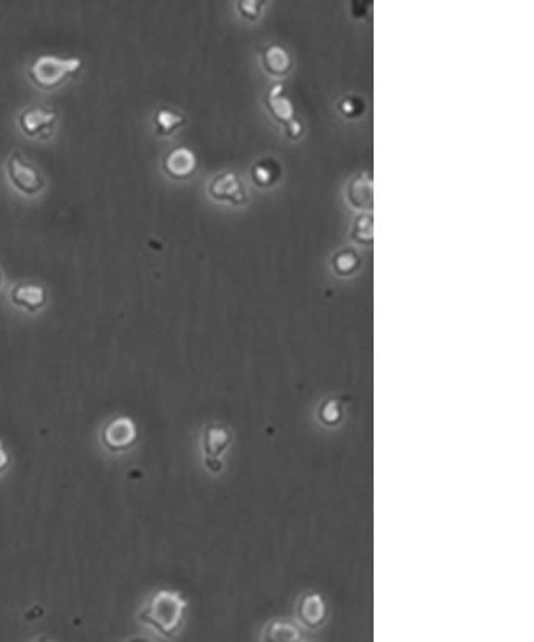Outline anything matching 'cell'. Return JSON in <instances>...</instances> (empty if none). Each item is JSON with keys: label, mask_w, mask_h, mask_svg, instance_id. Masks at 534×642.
Instances as JSON below:
<instances>
[{"label": "cell", "mask_w": 534, "mask_h": 642, "mask_svg": "<svg viewBox=\"0 0 534 642\" xmlns=\"http://www.w3.org/2000/svg\"><path fill=\"white\" fill-rule=\"evenodd\" d=\"M353 238L361 243H371L373 241V215L371 214H361L358 215L353 225Z\"/></svg>", "instance_id": "d6986e66"}, {"label": "cell", "mask_w": 534, "mask_h": 642, "mask_svg": "<svg viewBox=\"0 0 534 642\" xmlns=\"http://www.w3.org/2000/svg\"><path fill=\"white\" fill-rule=\"evenodd\" d=\"M81 68L82 60L79 57H57L45 53L34 60L28 73L36 85L42 89H53L68 77L79 73Z\"/></svg>", "instance_id": "277c9868"}, {"label": "cell", "mask_w": 534, "mask_h": 642, "mask_svg": "<svg viewBox=\"0 0 534 642\" xmlns=\"http://www.w3.org/2000/svg\"><path fill=\"white\" fill-rule=\"evenodd\" d=\"M164 171L174 179H187L196 169V155L188 147H175L162 161Z\"/></svg>", "instance_id": "8fae6325"}, {"label": "cell", "mask_w": 534, "mask_h": 642, "mask_svg": "<svg viewBox=\"0 0 534 642\" xmlns=\"http://www.w3.org/2000/svg\"><path fill=\"white\" fill-rule=\"evenodd\" d=\"M9 453H7V450H5V447H4V443H2V440H0V474H4V472L9 469Z\"/></svg>", "instance_id": "603a6c76"}, {"label": "cell", "mask_w": 534, "mask_h": 642, "mask_svg": "<svg viewBox=\"0 0 534 642\" xmlns=\"http://www.w3.org/2000/svg\"><path fill=\"white\" fill-rule=\"evenodd\" d=\"M127 642H150L148 639H145V638H132V639H129Z\"/></svg>", "instance_id": "cb8c5ba5"}, {"label": "cell", "mask_w": 534, "mask_h": 642, "mask_svg": "<svg viewBox=\"0 0 534 642\" xmlns=\"http://www.w3.org/2000/svg\"><path fill=\"white\" fill-rule=\"evenodd\" d=\"M331 607L328 597L321 591L307 588L300 591L292 604V620L305 631L316 633L328 625Z\"/></svg>", "instance_id": "3957f363"}, {"label": "cell", "mask_w": 534, "mask_h": 642, "mask_svg": "<svg viewBox=\"0 0 534 642\" xmlns=\"http://www.w3.org/2000/svg\"><path fill=\"white\" fill-rule=\"evenodd\" d=\"M348 198L356 207H373V185L371 174L368 171L358 172L348 183Z\"/></svg>", "instance_id": "4fadbf2b"}, {"label": "cell", "mask_w": 534, "mask_h": 642, "mask_svg": "<svg viewBox=\"0 0 534 642\" xmlns=\"http://www.w3.org/2000/svg\"><path fill=\"white\" fill-rule=\"evenodd\" d=\"M262 5H263V2H257V0H241L239 2V9L243 12V15L249 18L259 17Z\"/></svg>", "instance_id": "44dd1931"}, {"label": "cell", "mask_w": 534, "mask_h": 642, "mask_svg": "<svg viewBox=\"0 0 534 642\" xmlns=\"http://www.w3.org/2000/svg\"><path fill=\"white\" fill-rule=\"evenodd\" d=\"M0 285H2V272H0Z\"/></svg>", "instance_id": "484cf974"}, {"label": "cell", "mask_w": 534, "mask_h": 642, "mask_svg": "<svg viewBox=\"0 0 534 642\" xmlns=\"http://www.w3.org/2000/svg\"><path fill=\"white\" fill-rule=\"evenodd\" d=\"M7 172L13 187L20 190L23 195H39L45 187V180L41 171L20 151H13L10 155Z\"/></svg>", "instance_id": "8992f818"}, {"label": "cell", "mask_w": 534, "mask_h": 642, "mask_svg": "<svg viewBox=\"0 0 534 642\" xmlns=\"http://www.w3.org/2000/svg\"><path fill=\"white\" fill-rule=\"evenodd\" d=\"M279 174V166L273 159H263L254 166L252 175L259 185H270L275 182Z\"/></svg>", "instance_id": "e0dca14e"}, {"label": "cell", "mask_w": 534, "mask_h": 642, "mask_svg": "<svg viewBox=\"0 0 534 642\" xmlns=\"http://www.w3.org/2000/svg\"><path fill=\"white\" fill-rule=\"evenodd\" d=\"M284 126H286L287 135L292 137V139H297L300 134H302V122H300L299 119H295V118L289 122H286Z\"/></svg>", "instance_id": "7402d4cb"}, {"label": "cell", "mask_w": 534, "mask_h": 642, "mask_svg": "<svg viewBox=\"0 0 534 642\" xmlns=\"http://www.w3.org/2000/svg\"><path fill=\"white\" fill-rule=\"evenodd\" d=\"M187 610L188 601L183 594L159 589L148 599L138 617L164 638L175 639L185 625Z\"/></svg>", "instance_id": "6da1fadb"}, {"label": "cell", "mask_w": 534, "mask_h": 642, "mask_svg": "<svg viewBox=\"0 0 534 642\" xmlns=\"http://www.w3.org/2000/svg\"><path fill=\"white\" fill-rule=\"evenodd\" d=\"M268 108L273 113L278 121L289 122L294 119V106L289 97L284 93V87L281 82L275 84L273 87H270L268 92Z\"/></svg>", "instance_id": "5bb4252c"}, {"label": "cell", "mask_w": 534, "mask_h": 642, "mask_svg": "<svg viewBox=\"0 0 534 642\" xmlns=\"http://www.w3.org/2000/svg\"><path fill=\"white\" fill-rule=\"evenodd\" d=\"M235 431L225 423L204 424L201 431V455L206 471L214 477L222 475L227 469V456L235 445Z\"/></svg>", "instance_id": "7a4b0ae2"}, {"label": "cell", "mask_w": 534, "mask_h": 642, "mask_svg": "<svg viewBox=\"0 0 534 642\" xmlns=\"http://www.w3.org/2000/svg\"><path fill=\"white\" fill-rule=\"evenodd\" d=\"M34 642H52L49 641V639H45V638H39V639H36Z\"/></svg>", "instance_id": "d4e9b609"}, {"label": "cell", "mask_w": 534, "mask_h": 642, "mask_svg": "<svg viewBox=\"0 0 534 642\" xmlns=\"http://www.w3.org/2000/svg\"><path fill=\"white\" fill-rule=\"evenodd\" d=\"M260 642H305V631L292 618L273 617L262 626Z\"/></svg>", "instance_id": "9c48e42d"}, {"label": "cell", "mask_w": 534, "mask_h": 642, "mask_svg": "<svg viewBox=\"0 0 534 642\" xmlns=\"http://www.w3.org/2000/svg\"><path fill=\"white\" fill-rule=\"evenodd\" d=\"M137 437V426L127 416L116 418L111 423L106 424L105 429L101 432V442L106 450H109L111 453L127 451L135 445Z\"/></svg>", "instance_id": "52a82bcc"}, {"label": "cell", "mask_w": 534, "mask_h": 642, "mask_svg": "<svg viewBox=\"0 0 534 642\" xmlns=\"http://www.w3.org/2000/svg\"><path fill=\"white\" fill-rule=\"evenodd\" d=\"M340 110L347 116H355L363 110V100L361 98L345 97L340 102Z\"/></svg>", "instance_id": "ffe728a7"}, {"label": "cell", "mask_w": 534, "mask_h": 642, "mask_svg": "<svg viewBox=\"0 0 534 642\" xmlns=\"http://www.w3.org/2000/svg\"><path fill=\"white\" fill-rule=\"evenodd\" d=\"M263 63L270 73L284 74L291 68V57L283 45L273 44L263 52Z\"/></svg>", "instance_id": "2e32d148"}, {"label": "cell", "mask_w": 534, "mask_h": 642, "mask_svg": "<svg viewBox=\"0 0 534 642\" xmlns=\"http://www.w3.org/2000/svg\"><path fill=\"white\" fill-rule=\"evenodd\" d=\"M10 299L21 309L37 312L47 302V289L37 283H18L12 288Z\"/></svg>", "instance_id": "7c38bea8"}, {"label": "cell", "mask_w": 534, "mask_h": 642, "mask_svg": "<svg viewBox=\"0 0 534 642\" xmlns=\"http://www.w3.org/2000/svg\"><path fill=\"white\" fill-rule=\"evenodd\" d=\"M209 193L217 199H228L235 204L244 203L247 199L241 180L231 171L217 174L209 185Z\"/></svg>", "instance_id": "30bf717a"}, {"label": "cell", "mask_w": 534, "mask_h": 642, "mask_svg": "<svg viewBox=\"0 0 534 642\" xmlns=\"http://www.w3.org/2000/svg\"><path fill=\"white\" fill-rule=\"evenodd\" d=\"M57 121V111L45 106H28L20 114V127L28 137H49Z\"/></svg>", "instance_id": "ba28073f"}, {"label": "cell", "mask_w": 534, "mask_h": 642, "mask_svg": "<svg viewBox=\"0 0 534 642\" xmlns=\"http://www.w3.org/2000/svg\"><path fill=\"white\" fill-rule=\"evenodd\" d=\"M313 426L323 434L340 432L348 421L347 400L337 394H328L316 400L312 410Z\"/></svg>", "instance_id": "5b68a950"}, {"label": "cell", "mask_w": 534, "mask_h": 642, "mask_svg": "<svg viewBox=\"0 0 534 642\" xmlns=\"http://www.w3.org/2000/svg\"><path fill=\"white\" fill-rule=\"evenodd\" d=\"M305 642H313V641H305Z\"/></svg>", "instance_id": "4316f807"}, {"label": "cell", "mask_w": 534, "mask_h": 642, "mask_svg": "<svg viewBox=\"0 0 534 642\" xmlns=\"http://www.w3.org/2000/svg\"><path fill=\"white\" fill-rule=\"evenodd\" d=\"M183 122H185L183 114L177 113L167 106H159L154 113V127L159 135H170Z\"/></svg>", "instance_id": "9a60e30c"}, {"label": "cell", "mask_w": 534, "mask_h": 642, "mask_svg": "<svg viewBox=\"0 0 534 642\" xmlns=\"http://www.w3.org/2000/svg\"><path fill=\"white\" fill-rule=\"evenodd\" d=\"M332 264H334V267L339 273L347 275V273H352L358 267L360 261H358V254L353 249H342L334 256Z\"/></svg>", "instance_id": "ac0fdd59"}]
</instances>
